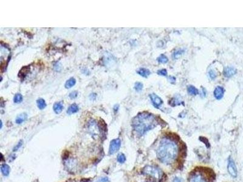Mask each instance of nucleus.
Returning a JSON list of instances; mask_svg holds the SVG:
<instances>
[{"mask_svg":"<svg viewBox=\"0 0 243 182\" xmlns=\"http://www.w3.org/2000/svg\"><path fill=\"white\" fill-rule=\"evenodd\" d=\"M77 95H78V92L77 91H73L69 93V97L71 99H74L77 97Z\"/></svg>","mask_w":243,"mask_h":182,"instance_id":"a878e982","label":"nucleus"},{"mask_svg":"<svg viewBox=\"0 0 243 182\" xmlns=\"http://www.w3.org/2000/svg\"><path fill=\"white\" fill-rule=\"evenodd\" d=\"M37 106L38 107L42 110V109H44L46 107V102L44 99L43 98H39L37 100Z\"/></svg>","mask_w":243,"mask_h":182,"instance_id":"f3484780","label":"nucleus"},{"mask_svg":"<svg viewBox=\"0 0 243 182\" xmlns=\"http://www.w3.org/2000/svg\"><path fill=\"white\" fill-rule=\"evenodd\" d=\"M119 106L118 104H116V105L114 106V107H113L114 111V112H117V111H118V109H119Z\"/></svg>","mask_w":243,"mask_h":182,"instance_id":"7c9ffc66","label":"nucleus"},{"mask_svg":"<svg viewBox=\"0 0 243 182\" xmlns=\"http://www.w3.org/2000/svg\"><path fill=\"white\" fill-rule=\"evenodd\" d=\"M209 77L211 78L212 80H214L215 78H216V73L214 70L211 69L209 72Z\"/></svg>","mask_w":243,"mask_h":182,"instance_id":"393cba45","label":"nucleus"},{"mask_svg":"<svg viewBox=\"0 0 243 182\" xmlns=\"http://www.w3.org/2000/svg\"><path fill=\"white\" fill-rule=\"evenodd\" d=\"M157 61H158L159 63L165 64V63H167L168 61V58L167 57V56H165V55H163V54H162V55H161L159 57H158Z\"/></svg>","mask_w":243,"mask_h":182,"instance_id":"aec40b11","label":"nucleus"},{"mask_svg":"<svg viewBox=\"0 0 243 182\" xmlns=\"http://www.w3.org/2000/svg\"><path fill=\"white\" fill-rule=\"evenodd\" d=\"M169 103L172 106H175L176 105H180V104H182V103L184 104V103L181 100H180L178 98H177V97H175V98L171 99L170 102H169Z\"/></svg>","mask_w":243,"mask_h":182,"instance_id":"6ab92c4d","label":"nucleus"},{"mask_svg":"<svg viewBox=\"0 0 243 182\" xmlns=\"http://www.w3.org/2000/svg\"><path fill=\"white\" fill-rule=\"evenodd\" d=\"M76 83V80L73 77L72 78H70L69 80H68L65 83V88L66 89H69V88H71L72 87H73Z\"/></svg>","mask_w":243,"mask_h":182,"instance_id":"2eb2a0df","label":"nucleus"},{"mask_svg":"<svg viewBox=\"0 0 243 182\" xmlns=\"http://www.w3.org/2000/svg\"><path fill=\"white\" fill-rule=\"evenodd\" d=\"M190 182H206V180L200 174H195L190 177Z\"/></svg>","mask_w":243,"mask_h":182,"instance_id":"1a4fd4ad","label":"nucleus"},{"mask_svg":"<svg viewBox=\"0 0 243 182\" xmlns=\"http://www.w3.org/2000/svg\"><path fill=\"white\" fill-rule=\"evenodd\" d=\"M121 146V141L119 139H116L111 140L109 148V154L112 155L116 153L119 150Z\"/></svg>","mask_w":243,"mask_h":182,"instance_id":"20e7f679","label":"nucleus"},{"mask_svg":"<svg viewBox=\"0 0 243 182\" xmlns=\"http://www.w3.org/2000/svg\"><path fill=\"white\" fill-rule=\"evenodd\" d=\"M184 52H185V51L184 49H177L173 53V57L174 59H177L180 57H181L184 53Z\"/></svg>","mask_w":243,"mask_h":182,"instance_id":"a211bd4d","label":"nucleus"},{"mask_svg":"<svg viewBox=\"0 0 243 182\" xmlns=\"http://www.w3.org/2000/svg\"><path fill=\"white\" fill-rule=\"evenodd\" d=\"M117 161L120 163H123L126 161V157L123 154H120L117 156Z\"/></svg>","mask_w":243,"mask_h":182,"instance_id":"5701e85b","label":"nucleus"},{"mask_svg":"<svg viewBox=\"0 0 243 182\" xmlns=\"http://www.w3.org/2000/svg\"><path fill=\"white\" fill-rule=\"evenodd\" d=\"M23 102V96L21 93H16L14 98V102L15 103H20Z\"/></svg>","mask_w":243,"mask_h":182,"instance_id":"412c9836","label":"nucleus"},{"mask_svg":"<svg viewBox=\"0 0 243 182\" xmlns=\"http://www.w3.org/2000/svg\"><path fill=\"white\" fill-rule=\"evenodd\" d=\"M227 170L232 177H233V178H236L237 177V168L236 165L233 160L230 157L228 160Z\"/></svg>","mask_w":243,"mask_h":182,"instance_id":"39448f33","label":"nucleus"},{"mask_svg":"<svg viewBox=\"0 0 243 182\" xmlns=\"http://www.w3.org/2000/svg\"><path fill=\"white\" fill-rule=\"evenodd\" d=\"M137 73L140 75L141 77H143L144 78H147L149 77V75L151 74V72L149 69H145V68H140L137 71Z\"/></svg>","mask_w":243,"mask_h":182,"instance_id":"9b49d317","label":"nucleus"},{"mask_svg":"<svg viewBox=\"0 0 243 182\" xmlns=\"http://www.w3.org/2000/svg\"><path fill=\"white\" fill-rule=\"evenodd\" d=\"M158 119L153 114L147 112L138 114L132 121V126L139 136L144 135L158 125Z\"/></svg>","mask_w":243,"mask_h":182,"instance_id":"f03ea898","label":"nucleus"},{"mask_svg":"<svg viewBox=\"0 0 243 182\" xmlns=\"http://www.w3.org/2000/svg\"><path fill=\"white\" fill-rule=\"evenodd\" d=\"M22 144H23V141L21 140L19 143L17 144V145L15 147H14V151H16L17 150H18V149L22 146Z\"/></svg>","mask_w":243,"mask_h":182,"instance_id":"bb28decb","label":"nucleus"},{"mask_svg":"<svg viewBox=\"0 0 243 182\" xmlns=\"http://www.w3.org/2000/svg\"><path fill=\"white\" fill-rule=\"evenodd\" d=\"M236 74V69L233 67H226L224 68L223 71V74L224 77L227 78L232 77Z\"/></svg>","mask_w":243,"mask_h":182,"instance_id":"0eeeda50","label":"nucleus"},{"mask_svg":"<svg viewBox=\"0 0 243 182\" xmlns=\"http://www.w3.org/2000/svg\"><path fill=\"white\" fill-rule=\"evenodd\" d=\"M157 74H158L159 75H160V76L166 77V76L167 75V71L165 69H160V70H158V71Z\"/></svg>","mask_w":243,"mask_h":182,"instance_id":"b1692460","label":"nucleus"},{"mask_svg":"<svg viewBox=\"0 0 243 182\" xmlns=\"http://www.w3.org/2000/svg\"><path fill=\"white\" fill-rule=\"evenodd\" d=\"M149 98L151 100V102L153 104V106L156 108L159 109L163 104V101H162V99L159 96L156 95L155 93L149 94Z\"/></svg>","mask_w":243,"mask_h":182,"instance_id":"423d86ee","label":"nucleus"},{"mask_svg":"<svg viewBox=\"0 0 243 182\" xmlns=\"http://www.w3.org/2000/svg\"><path fill=\"white\" fill-rule=\"evenodd\" d=\"M168 80L172 84H175L176 81V78L173 76H170L168 77Z\"/></svg>","mask_w":243,"mask_h":182,"instance_id":"cd10ccee","label":"nucleus"},{"mask_svg":"<svg viewBox=\"0 0 243 182\" xmlns=\"http://www.w3.org/2000/svg\"><path fill=\"white\" fill-rule=\"evenodd\" d=\"M109 180L108 177H102L100 179H99L98 182H109Z\"/></svg>","mask_w":243,"mask_h":182,"instance_id":"c85d7f7f","label":"nucleus"},{"mask_svg":"<svg viewBox=\"0 0 243 182\" xmlns=\"http://www.w3.org/2000/svg\"><path fill=\"white\" fill-rule=\"evenodd\" d=\"M27 118V114L26 113H23V114H20L18 117H16V123L18 125L20 124H21L23 123L24 121H25Z\"/></svg>","mask_w":243,"mask_h":182,"instance_id":"ddd939ff","label":"nucleus"},{"mask_svg":"<svg viewBox=\"0 0 243 182\" xmlns=\"http://www.w3.org/2000/svg\"><path fill=\"white\" fill-rule=\"evenodd\" d=\"M143 87H144V85L140 82H136L135 84V89L137 92L142 91L143 89Z\"/></svg>","mask_w":243,"mask_h":182,"instance_id":"4be33fe9","label":"nucleus"},{"mask_svg":"<svg viewBox=\"0 0 243 182\" xmlns=\"http://www.w3.org/2000/svg\"><path fill=\"white\" fill-rule=\"evenodd\" d=\"M143 174L150 176L157 180H160L162 177V172L158 168L153 166H147L143 169Z\"/></svg>","mask_w":243,"mask_h":182,"instance_id":"7ed1b4c3","label":"nucleus"},{"mask_svg":"<svg viewBox=\"0 0 243 182\" xmlns=\"http://www.w3.org/2000/svg\"><path fill=\"white\" fill-rule=\"evenodd\" d=\"M10 167L6 164H3L1 166V171L3 175L8 176L10 173Z\"/></svg>","mask_w":243,"mask_h":182,"instance_id":"4468645a","label":"nucleus"},{"mask_svg":"<svg viewBox=\"0 0 243 182\" xmlns=\"http://www.w3.org/2000/svg\"><path fill=\"white\" fill-rule=\"evenodd\" d=\"M53 109H54V112L56 114H59L62 112L63 109V105L62 102L55 103L53 106Z\"/></svg>","mask_w":243,"mask_h":182,"instance_id":"f8f14e48","label":"nucleus"},{"mask_svg":"<svg viewBox=\"0 0 243 182\" xmlns=\"http://www.w3.org/2000/svg\"><path fill=\"white\" fill-rule=\"evenodd\" d=\"M187 92L190 95H196L199 93L198 89L192 85H190L187 87Z\"/></svg>","mask_w":243,"mask_h":182,"instance_id":"dca6fc26","label":"nucleus"},{"mask_svg":"<svg viewBox=\"0 0 243 182\" xmlns=\"http://www.w3.org/2000/svg\"><path fill=\"white\" fill-rule=\"evenodd\" d=\"M173 182H181V179L177 177H176L175 179L173 180Z\"/></svg>","mask_w":243,"mask_h":182,"instance_id":"2f4dec72","label":"nucleus"},{"mask_svg":"<svg viewBox=\"0 0 243 182\" xmlns=\"http://www.w3.org/2000/svg\"><path fill=\"white\" fill-rule=\"evenodd\" d=\"M177 153L178 147L175 142L169 137H164L159 143L156 154L163 163L170 165L175 161Z\"/></svg>","mask_w":243,"mask_h":182,"instance_id":"f257e3e1","label":"nucleus"},{"mask_svg":"<svg viewBox=\"0 0 243 182\" xmlns=\"http://www.w3.org/2000/svg\"><path fill=\"white\" fill-rule=\"evenodd\" d=\"M206 93H207L206 89H205V88H203V90H202V92H201V96L202 97H205L206 96Z\"/></svg>","mask_w":243,"mask_h":182,"instance_id":"c756f323","label":"nucleus"},{"mask_svg":"<svg viewBox=\"0 0 243 182\" xmlns=\"http://www.w3.org/2000/svg\"><path fill=\"white\" fill-rule=\"evenodd\" d=\"M79 110V106L76 103L72 104L68 108L67 110V114L69 115H72L75 113H77Z\"/></svg>","mask_w":243,"mask_h":182,"instance_id":"9d476101","label":"nucleus"},{"mask_svg":"<svg viewBox=\"0 0 243 182\" xmlns=\"http://www.w3.org/2000/svg\"><path fill=\"white\" fill-rule=\"evenodd\" d=\"M214 96L215 98L219 100L222 98L224 94V89L221 86H217L214 91Z\"/></svg>","mask_w":243,"mask_h":182,"instance_id":"6e6552de","label":"nucleus"}]
</instances>
